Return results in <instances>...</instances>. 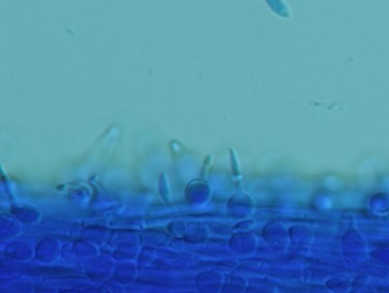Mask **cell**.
<instances>
[{"instance_id":"6da1fadb","label":"cell","mask_w":389,"mask_h":293,"mask_svg":"<svg viewBox=\"0 0 389 293\" xmlns=\"http://www.w3.org/2000/svg\"><path fill=\"white\" fill-rule=\"evenodd\" d=\"M264 2L271 12L279 17L285 19H289L291 17V11L285 0H264Z\"/></svg>"}]
</instances>
